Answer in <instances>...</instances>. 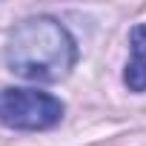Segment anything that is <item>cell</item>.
<instances>
[{
    "instance_id": "cell-1",
    "label": "cell",
    "mask_w": 146,
    "mask_h": 146,
    "mask_svg": "<svg viewBox=\"0 0 146 146\" xmlns=\"http://www.w3.org/2000/svg\"><path fill=\"white\" fill-rule=\"evenodd\" d=\"M6 63L23 80L57 83L75 69L78 43L60 20L49 15L26 17L9 35Z\"/></svg>"
},
{
    "instance_id": "cell-2",
    "label": "cell",
    "mask_w": 146,
    "mask_h": 146,
    "mask_svg": "<svg viewBox=\"0 0 146 146\" xmlns=\"http://www.w3.org/2000/svg\"><path fill=\"white\" fill-rule=\"evenodd\" d=\"M63 103L37 89H0V123L23 132H43L57 126Z\"/></svg>"
},
{
    "instance_id": "cell-3",
    "label": "cell",
    "mask_w": 146,
    "mask_h": 146,
    "mask_svg": "<svg viewBox=\"0 0 146 146\" xmlns=\"http://www.w3.org/2000/svg\"><path fill=\"white\" fill-rule=\"evenodd\" d=\"M132 57L123 72V83L132 92H146V23H137L129 35Z\"/></svg>"
}]
</instances>
